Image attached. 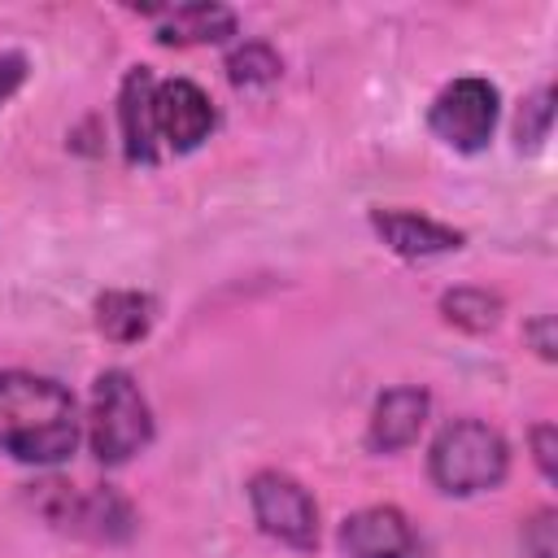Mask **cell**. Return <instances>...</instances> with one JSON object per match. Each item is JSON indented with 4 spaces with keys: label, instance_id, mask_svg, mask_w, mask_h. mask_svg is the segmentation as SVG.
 <instances>
[{
    "label": "cell",
    "instance_id": "obj_15",
    "mask_svg": "<svg viewBox=\"0 0 558 558\" xmlns=\"http://www.w3.org/2000/svg\"><path fill=\"white\" fill-rule=\"evenodd\" d=\"M222 70H227V83H231L235 92H262V87L279 83L283 57H279L266 39H244V44H235V48L227 52Z\"/></svg>",
    "mask_w": 558,
    "mask_h": 558
},
{
    "label": "cell",
    "instance_id": "obj_1",
    "mask_svg": "<svg viewBox=\"0 0 558 558\" xmlns=\"http://www.w3.org/2000/svg\"><path fill=\"white\" fill-rule=\"evenodd\" d=\"M83 440L74 392L39 371H0V453L26 466H61Z\"/></svg>",
    "mask_w": 558,
    "mask_h": 558
},
{
    "label": "cell",
    "instance_id": "obj_6",
    "mask_svg": "<svg viewBox=\"0 0 558 558\" xmlns=\"http://www.w3.org/2000/svg\"><path fill=\"white\" fill-rule=\"evenodd\" d=\"M244 493H248L253 523L270 541L288 545L296 554L318 549V501L296 475H288L279 466H262V471L248 475Z\"/></svg>",
    "mask_w": 558,
    "mask_h": 558
},
{
    "label": "cell",
    "instance_id": "obj_9",
    "mask_svg": "<svg viewBox=\"0 0 558 558\" xmlns=\"http://www.w3.org/2000/svg\"><path fill=\"white\" fill-rule=\"evenodd\" d=\"M371 231L375 240L405 257V262H427V257H445V253H458L466 244V231L440 222V218H427L418 209H371Z\"/></svg>",
    "mask_w": 558,
    "mask_h": 558
},
{
    "label": "cell",
    "instance_id": "obj_5",
    "mask_svg": "<svg viewBox=\"0 0 558 558\" xmlns=\"http://www.w3.org/2000/svg\"><path fill=\"white\" fill-rule=\"evenodd\" d=\"M497 122H501V92L480 74L449 78L427 105V131L462 157L484 153L493 144Z\"/></svg>",
    "mask_w": 558,
    "mask_h": 558
},
{
    "label": "cell",
    "instance_id": "obj_2",
    "mask_svg": "<svg viewBox=\"0 0 558 558\" xmlns=\"http://www.w3.org/2000/svg\"><path fill=\"white\" fill-rule=\"evenodd\" d=\"M83 436H87V449L100 466H122L153 445V436H157L153 405H148V397L131 371L109 366L92 379Z\"/></svg>",
    "mask_w": 558,
    "mask_h": 558
},
{
    "label": "cell",
    "instance_id": "obj_14",
    "mask_svg": "<svg viewBox=\"0 0 558 558\" xmlns=\"http://www.w3.org/2000/svg\"><path fill=\"white\" fill-rule=\"evenodd\" d=\"M506 301L493 288H475V283H458L449 292H440V318L466 336H484L501 323Z\"/></svg>",
    "mask_w": 558,
    "mask_h": 558
},
{
    "label": "cell",
    "instance_id": "obj_19",
    "mask_svg": "<svg viewBox=\"0 0 558 558\" xmlns=\"http://www.w3.org/2000/svg\"><path fill=\"white\" fill-rule=\"evenodd\" d=\"M26 74H31L26 52H17V48H0V105H9V100L22 92Z\"/></svg>",
    "mask_w": 558,
    "mask_h": 558
},
{
    "label": "cell",
    "instance_id": "obj_13",
    "mask_svg": "<svg viewBox=\"0 0 558 558\" xmlns=\"http://www.w3.org/2000/svg\"><path fill=\"white\" fill-rule=\"evenodd\" d=\"M92 323L113 344H140L157 323V296L144 288H105L92 301Z\"/></svg>",
    "mask_w": 558,
    "mask_h": 558
},
{
    "label": "cell",
    "instance_id": "obj_4",
    "mask_svg": "<svg viewBox=\"0 0 558 558\" xmlns=\"http://www.w3.org/2000/svg\"><path fill=\"white\" fill-rule=\"evenodd\" d=\"M26 501L35 514L78 541L92 545H126L140 532L135 506L113 488V484H70V480H39L31 484Z\"/></svg>",
    "mask_w": 558,
    "mask_h": 558
},
{
    "label": "cell",
    "instance_id": "obj_7",
    "mask_svg": "<svg viewBox=\"0 0 558 558\" xmlns=\"http://www.w3.org/2000/svg\"><path fill=\"white\" fill-rule=\"evenodd\" d=\"M153 118H157V144L170 148L174 157L196 153L214 135V126H218L214 100L192 78H157Z\"/></svg>",
    "mask_w": 558,
    "mask_h": 558
},
{
    "label": "cell",
    "instance_id": "obj_20",
    "mask_svg": "<svg viewBox=\"0 0 558 558\" xmlns=\"http://www.w3.org/2000/svg\"><path fill=\"white\" fill-rule=\"evenodd\" d=\"M523 340H532L536 357L541 362H554L558 357V336H554V314H536L523 323Z\"/></svg>",
    "mask_w": 558,
    "mask_h": 558
},
{
    "label": "cell",
    "instance_id": "obj_10",
    "mask_svg": "<svg viewBox=\"0 0 558 558\" xmlns=\"http://www.w3.org/2000/svg\"><path fill=\"white\" fill-rule=\"evenodd\" d=\"M153 100H157V74L148 65H131L118 87V140L126 166H157L161 157Z\"/></svg>",
    "mask_w": 558,
    "mask_h": 558
},
{
    "label": "cell",
    "instance_id": "obj_12",
    "mask_svg": "<svg viewBox=\"0 0 558 558\" xmlns=\"http://www.w3.org/2000/svg\"><path fill=\"white\" fill-rule=\"evenodd\" d=\"M153 22V39L161 48H205V44H227L240 31L235 9L227 4H161V9H140Z\"/></svg>",
    "mask_w": 558,
    "mask_h": 558
},
{
    "label": "cell",
    "instance_id": "obj_17",
    "mask_svg": "<svg viewBox=\"0 0 558 558\" xmlns=\"http://www.w3.org/2000/svg\"><path fill=\"white\" fill-rule=\"evenodd\" d=\"M523 549L527 558H558V510L541 506L536 514L523 519Z\"/></svg>",
    "mask_w": 558,
    "mask_h": 558
},
{
    "label": "cell",
    "instance_id": "obj_18",
    "mask_svg": "<svg viewBox=\"0 0 558 558\" xmlns=\"http://www.w3.org/2000/svg\"><path fill=\"white\" fill-rule=\"evenodd\" d=\"M527 445H532V462L541 471L545 484L558 480V427L554 423H532L527 427Z\"/></svg>",
    "mask_w": 558,
    "mask_h": 558
},
{
    "label": "cell",
    "instance_id": "obj_11",
    "mask_svg": "<svg viewBox=\"0 0 558 558\" xmlns=\"http://www.w3.org/2000/svg\"><path fill=\"white\" fill-rule=\"evenodd\" d=\"M427 414H432V397L427 388L418 384H397V388H384L371 405V418H366V449L371 453H401L418 440V432L427 427Z\"/></svg>",
    "mask_w": 558,
    "mask_h": 558
},
{
    "label": "cell",
    "instance_id": "obj_3",
    "mask_svg": "<svg viewBox=\"0 0 558 558\" xmlns=\"http://www.w3.org/2000/svg\"><path fill=\"white\" fill-rule=\"evenodd\" d=\"M510 475V445L484 418H453L432 436L427 480L445 497H480L501 488Z\"/></svg>",
    "mask_w": 558,
    "mask_h": 558
},
{
    "label": "cell",
    "instance_id": "obj_8",
    "mask_svg": "<svg viewBox=\"0 0 558 558\" xmlns=\"http://www.w3.org/2000/svg\"><path fill=\"white\" fill-rule=\"evenodd\" d=\"M340 558H423V541L401 506H362L336 527Z\"/></svg>",
    "mask_w": 558,
    "mask_h": 558
},
{
    "label": "cell",
    "instance_id": "obj_16",
    "mask_svg": "<svg viewBox=\"0 0 558 558\" xmlns=\"http://www.w3.org/2000/svg\"><path fill=\"white\" fill-rule=\"evenodd\" d=\"M549 126H554V87L541 83L514 113V148L519 153H536L545 140H549Z\"/></svg>",
    "mask_w": 558,
    "mask_h": 558
}]
</instances>
